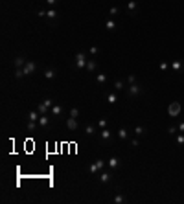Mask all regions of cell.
<instances>
[{"mask_svg":"<svg viewBox=\"0 0 184 204\" xmlns=\"http://www.w3.org/2000/svg\"><path fill=\"white\" fill-rule=\"evenodd\" d=\"M96 53H98V48L92 46V48H90V55H96Z\"/></svg>","mask_w":184,"mask_h":204,"instance_id":"38","label":"cell"},{"mask_svg":"<svg viewBox=\"0 0 184 204\" xmlns=\"http://www.w3.org/2000/svg\"><path fill=\"white\" fill-rule=\"evenodd\" d=\"M70 116H72V118H77V116H79V108H76V107L70 108Z\"/></svg>","mask_w":184,"mask_h":204,"instance_id":"34","label":"cell"},{"mask_svg":"<svg viewBox=\"0 0 184 204\" xmlns=\"http://www.w3.org/2000/svg\"><path fill=\"white\" fill-rule=\"evenodd\" d=\"M22 70H24V74H26V76H31V74L37 70V64L33 63V61H26V64L22 66Z\"/></svg>","mask_w":184,"mask_h":204,"instance_id":"5","label":"cell"},{"mask_svg":"<svg viewBox=\"0 0 184 204\" xmlns=\"http://www.w3.org/2000/svg\"><path fill=\"white\" fill-rule=\"evenodd\" d=\"M168 66H170L168 63H160V70H168Z\"/></svg>","mask_w":184,"mask_h":204,"instance_id":"37","label":"cell"},{"mask_svg":"<svg viewBox=\"0 0 184 204\" xmlns=\"http://www.w3.org/2000/svg\"><path fill=\"white\" fill-rule=\"evenodd\" d=\"M118 136H120L122 138V140H127V138H129V134H127V129H118Z\"/></svg>","mask_w":184,"mask_h":204,"instance_id":"18","label":"cell"},{"mask_svg":"<svg viewBox=\"0 0 184 204\" xmlns=\"http://www.w3.org/2000/svg\"><path fill=\"white\" fill-rule=\"evenodd\" d=\"M24 76H26V74H24L22 68H17V70H15V77H17V79H22Z\"/></svg>","mask_w":184,"mask_h":204,"instance_id":"26","label":"cell"},{"mask_svg":"<svg viewBox=\"0 0 184 204\" xmlns=\"http://www.w3.org/2000/svg\"><path fill=\"white\" fill-rule=\"evenodd\" d=\"M55 76H57V72L52 70V68H46V70H44V77L46 79H55Z\"/></svg>","mask_w":184,"mask_h":204,"instance_id":"14","label":"cell"},{"mask_svg":"<svg viewBox=\"0 0 184 204\" xmlns=\"http://www.w3.org/2000/svg\"><path fill=\"white\" fill-rule=\"evenodd\" d=\"M42 103H44V105H46L48 108H52V107H53V99H50V98H46V99H44Z\"/></svg>","mask_w":184,"mask_h":204,"instance_id":"30","label":"cell"},{"mask_svg":"<svg viewBox=\"0 0 184 204\" xmlns=\"http://www.w3.org/2000/svg\"><path fill=\"white\" fill-rule=\"evenodd\" d=\"M125 83H127V85H133V83H136V77H135V76H133V74H131V76H129V77L125 79Z\"/></svg>","mask_w":184,"mask_h":204,"instance_id":"33","label":"cell"},{"mask_svg":"<svg viewBox=\"0 0 184 204\" xmlns=\"http://www.w3.org/2000/svg\"><path fill=\"white\" fill-rule=\"evenodd\" d=\"M114 202H116V204H123V202H125V197H123V195H114Z\"/></svg>","mask_w":184,"mask_h":204,"instance_id":"27","label":"cell"},{"mask_svg":"<svg viewBox=\"0 0 184 204\" xmlns=\"http://www.w3.org/2000/svg\"><path fill=\"white\" fill-rule=\"evenodd\" d=\"M105 28L109 29V31H114V29H116V22H114V20H107L105 22Z\"/></svg>","mask_w":184,"mask_h":204,"instance_id":"22","label":"cell"},{"mask_svg":"<svg viewBox=\"0 0 184 204\" xmlns=\"http://www.w3.org/2000/svg\"><path fill=\"white\" fill-rule=\"evenodd\" d=\"M127 96H140V94H144V87L142 85H138V83H133V85H127Z\"/></svg>","mask_w":184,"mask_h":204,"instance_id":"1","label":"cell"},{"mask_svg":"<svg viewBox=\"0 0 184 204\" xmlns=\"http://www.w3.org/2000/svg\"><path fill=\"white\" fill-rule=\"evenodd\" d=\"M179 132H184V121L179 123Z\"/></svg>","mask_w":184,"mask_h":204,"instance_id":"39","label":"cell"},{"mask_svg":"<svg viewBox=\"0 0 184 204\" xmlns=\"http://www.w3.org/2000/svg\"><path fill=\"white\" fill-rule=\"evenodd\" d=\"M46 2H48V4H50V6H55V4H57V2H59V0H46Z\"/></svg>","mask_w":184,"mask_h":204,"instance_id":"40","label":"cell"},{"mask_svg":"<svg viewBox=\"0 0 184 204\" xmlns=\"http://www.w3.org/2000/svg\"><path fill=\"white\" fill-rule=\"evenodd\" d=\"M13 64H15V68H22L24 64H26V59H24L22 55H17L13 59Z\"/></svg>","mask_w":184,"mask_h":204,"instance_id":"7","label":"cell"},{"mask_svg":"<svg viewBox=\"0 0 184 204\" xmlns=\"http://www.w3.org/2000/svg\"><path fill=\"white\" fill-rule=\"evenodd\" d=\"M26 127H28V131H35V129L39 127V121H29V120H28Z\"/></svg>","mask_w":184,"mask_h":204,"instance_id":"19","label":"cell"},{"mask_svg":"<svg viewBox=\"0 0 184 204\" xmlns=\"http://www.w3.org/2000/svg\"><path fill=\"white\" fill-rule=\"evenodd\" d=\"M52 114H53V116H61V114H63V107L61 105H53L52 107Z\"/></svg>","mask_w":184,"mask_h":204,"instance_id":"17","label":"cell"},{"mask_svg":"<svg viewBox=\"0 0 184 204\" xmlns=\"http://www.w3.org/2000/svg\"><path fill=\"white\" fill-rule=\"evenodd\" d=\"M66 127L68 129H70V131H76V129H77V121H76V118H68V120H66Z\"/></svg>","mask_w":184,"mask_h":204,"instance_id":"10","label":"cell"},{"mask_svg":"<svg viewBox=\"0 0 184 204\" xmlns=\"http://www.w3.org/2000/svg\"><path fill=\"white\" fill-rule=\"evenodd\" d=\"M177 143H179V145H182V143H184V132L177 134Z\"/></svg>","mask_w":184,"mask_h":204,"instance_id":"32","label":"cell"},{"mask_svg":"<svg viewBox=\"0 0 184 204\" xmlns=\"http://www.w3.org/2000/svg\"><path fill=\"white\" fill-rule=\"evenodd\" d=\"M125 81H116V85H114V90H125Z\"/></svg>","mask_w":184,"mask_h":204,"instance_id":"21","label":"cell"},{"mask_svg":"<svg viewBox=\"0 0 184 204\" xmlns=\"http://www.w3.org/2000/svg\"><path fill=\"white\" fill-rule=\"evenodd\" d=\"M136 2H138V0H136Z\"/></svg>","mask_w":184,"mask_h":204,"instance_id":"42","label":"cell"},{"mask_svg":"<svg viewBox=\"0 0 184 204\" xmlns=\"http://www.w3.org/2000/svg\"><path fill=\"white\" fill-rule=\"evenodd\" d=\"M105 127H107V120L103 118V120H99V121H98V129H105Z\"/></svg>","mask_w":184,"mask_h":204,"instance_id":"31","label":"cell"},{"mask_svg":"<svg viewBox=\"0 0 184 204\" xmlns=\"http://www.w3.org/2000/svg\"><path fill=\"white\" fill-rule=\"evenodd\" d=\"M109 13H111L112 17H114V15H118V8H111V11H109Z\"/></svg>","mask_w":184,"mask_h":204,"instance_id":"36","label":"cell"},{"mask_svg":"<svg viewBox=\"0 0 184 204\" xmlns=\"http://www.w3.org/2000/svg\"><path fill=\"white\" fill-rule=\"evenodd\" d=\"M168 114H170L171 118H177L179 114H181V103H179V101L170 103V107H168Z\"/></svg>","mask_w":184,"mask_h":204,"instance_id":"3","label":"cell"},{"mask_svg":"<svg viewBox=\"0 0 184 204\" xmlns=\"http://www.w3.org/2000/svg\"><path fill=\"white\" fill-rule=\"evenodd\" d=\"M87 70H88V72H94V70H96V61H94V59H90V61L87 63Z\"/></svg>","mask_w":184,"mask_h":204,"instance_id":"23","label":"cell"},{"mask_svg":"<svg viewBox=\"0 0 184 204\" xmlns=\"http://www.w3.org/2000/svg\"><path fill=\"white\" fill-rule=\"evenodd\" d=\"M138 143H140V142H138V140H136V138H135V140H133V142H131V145H133V147H138Z\"/></svg>","mask_w":184,"mask_h":204,"instance_id":"41","label":"cell"},{"mask_svg":"<svg viewBox=\"0 0 184 204\" xmlns=\"http://www.w3.org/2000/svg\"><path fill=\"white\" fill-rule=\"evenodd\" d=\"M96 81H98V83H105V81H107V76H105V74H98V76H96Z\"/></svg>","mask_w":184,"mask_h":204,"instance_id":"28","label":"cell"},{"mask_svg":"<svg viewBox=\"0 0 184 204\" xmlns=\"http://www.w3.org/2000/svg\"><path fill=\"white\" fill-rule=\"evenodd\" d=\"M103 167H105V162H103L101 158H99V160H96V162H94L90 167H88V171H90L92 175H96V173H98V171H101Z\"/></svg>","mask_w":184,"mask_h":204,"instance_id":"4","label":"cell"},{"mask_svg":"<svg viewBox=\"0 0 184 204\" xmlns=\"http://www.w3.org/2000/svg\"><path fill=\"white\" fill-rule=\"evenodd\" d=\"M111 136H112V132L109 131L107 127H105V129H101V131H99V138H101L103 142H107V140H109V138H111Z\"/></svg>","mask_w":184,"mask_h":204,"instance_id":"9","label":"cell"},{"mask_svg":"<svg viewBox=\"0 0 184 204\" xmlns=\"http://www.w3.org/2000/svg\"><path fill=\"white\" fill-rule=\"evenodd\" d=\"M39 118H41V112H39V111H31L28 114V120L29 121H39Z\"/></svg>","mask_w":184,"mask_h":204,"instance_id":"12","label":"cell"},{"mask_svg":"<svg viewBox=\"0 0 184 204\" xmlns=\"http://www.w3.org/2000/svg\"><path fill=\"white\" fill-rule=\"evenodd\" d=\"M48 125H50V118L46 116V114H41V118H39V127L46 129Z\"/></svg>","mask_w":184,"mask_h":204,"instance_id":"8","label":"cell"},{"mask_svg":"<svg viewBox=\"0 0 184 204\" xmlns=\"http://www.w3.org/2000/svg\"><path fill=\"white\" fill-rule=\"evenodd\" d=\"M171 70L182 72V70H184V63H181V61H173V63H171Z\"/></svg>","mask_w":184,"mask_h":204,"instance_id":"11","label":"cell"},{"mask_svg":"<svg viewBox=\"0 0 184 204\" xmlns=\"http://www.w3.org/2000/svg\"><path fill=\"white\" fill-rule=\"evenodd\" d=\"M136 8H138V2H136V0H129V4H127V13L129 15H131V17H135V15H136Z\"/></svg>","mask_w":184,"mask_h":204,"instance_id":"6","label":"cell"},{"mask_svg":"<svg viewBox=\"0 0 184 204\" xmlns=\"http://www.w3.org/2000/svg\"><path fill=\"white\" fill-rule=\"evenodd\" d=\"M37 111H39V112H41V114H48V111H50V108H48L46 105H44V103H41V105H39V107H37Z\"/></svg>","mask_w":184,"mask_h":204,"instance_id":"25","label":"cell"},{"mask_svg":"<svg viewBox=\"0 0 184 204\" xmlns=\"http://www.w3.org/2000/svg\"><path fill=\"white\" fill-rule=\"evenodd\" d=\"M111 178H112L111 173H101V175H99V182H101V184H109V182H111Z\"/></svg>","mask_w":184,"mask_h":204,"instance_id":"13","label":"cell"},{"mask_svg":"<svg viewBox=\"0 0 184 204\" xmlns=\"http://www.w3.org/2000/svg\"><path fill=\"white\" fill-rule=\"evenodd\" d=\"M87 63H88V59L85 57V53H83V52H77V53H76V68L83 70V68H87Z\"/></svg>","mask_w":184,"mask_h":204,"instance_id":"2","label":"cell"},{"mask_svg":"<svg viewBox=\"0 0 184 204\" xmlns=\"http://www.w3.org/2000/svg\"><path fill=\"white\" fill-rule=\"evenodd\" d=\"M46 17H48V18H57L55 9H50V11H46Z\"/></svg>","mask_w":184,"mask_h":204,"instance_id":"29","label":"cell"},{"mask_svg":"<svg viewBox=\"0 0 184 204\" xmlns=\"http://www.w3.org/2000/svg\"><path fill=\"white\" fill-rule=\"evenodd\" d=\"M107 166H109V167H111V169H116L118 166H120V160H118V158H116V156H112V158H111V160H109V162H107Z\"/></svg>","mask_w":184,"mask_h":204,"instance_id":"15","label":"cell"},{"mask_svg":"<svg viewBox=\"0 0 184 204\" xmlns=\"http://www.w3.org/2000/svg\"><path fill=\"white\" fill-rule=\"evenodd\" d=\"M96 131H98V125H87V129H85V134H88V136H92V134H96Z\"/></svg>","mask_w":184,"mask_h":204,"instance_id":"16","label":"cell"},{"mask_svg":"<svg viewBox=\"0 0 184 204\" xmlns=\"http://www.w3.org/2000/svg\"><path fill=\"white\" fill-rule=\"evenodd\" d=\"M146 132H147V131H146V127H140V125L135 127V134H136V136H144Z\"/></svg>","mask_w":184,"mask_h":204,"instance_id":"20","label":"cell"},{"mask_svg":"<svg viewBox=\"0 0 184 204\" xmlns=\"http://www.w3.org/2000/svg\"><path fill=\"white\" fill-rule=\"evenodd\" d=\"M107 101H109V103H116V101H118L116 94H114V92H111V94H107Z\"/></svg>","mask_w":184,"mask_h":204,"instance_id":"24","label":"cell"},{"mask_svg":"<svg viewBox=\"0 0 184 204\" xmlns=\"http://www.w3.org/2000/svg\"><path fill=\"white\" fill-rule=\"evenodd\" d=\"M168 132H170L171 136H173V134H177V132H179V127H175V125H171L170 129H168Z\"/></svg>","mask_w":184,"mask_h":204,"instance_id":"35","label":"cell"}]
</instances>
